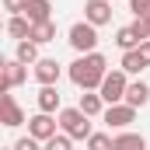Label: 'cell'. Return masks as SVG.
<instances>
[{
	"label": "cell",
	"instance_id": "cell-20",
	"mask_svg": "<svg viewBox=\"0 0 150 150\" xmlns=\"http://www.w3.org/2000/svg\"><path fill=\"white\" fill-rule=\"evenodd\" d=\"M126 147L143 150V147H147V140H143L140 133H119V136H115V150H126Z\"/></svg>",
	"mask_w": 150,
	"mask_h": 150
},
{
	"label": "cell",
	"instance_id": "cell-26",
	"mask_svg": "<svg viewBox=\"0 0 150 150\" xmlns=\"http://www.w3.org/2000/svg\"><path fill=\"white\" fill-rule=\"evenodd\" d=\"M136 25H140V28H143V35L150 38V11H147V14H140V18H136Z\"/></svg>",
	"mask_w": 150,
	"mask_h": 150
},
{
	"label": "cell",
	"instance_id": "cell-10",
	"mask_svg": "<svg viewBox=\"0 0 150 150\" xmlns=\"http://www.w3.org/2000/svg\"><path fill=\"white\" fill-rule=\"evenodd\" d=\"M143 38H147V35H143V28L133 21V25H126V28H119V32H115V45L126 52V49H136Z\"/></svg>",
	"mask_w": 150,
	"mask_h": 150
},
{
	"label": "cell",
	"instance_id": "cell-15",
	"mask_svg": "<svg viewBox=\"0 0 150 150\" xmlns=\"http://www.w3.org/2000/svg\"><path fill=\"white\" fill-rule=\"evenodd\" d=\"M7 35H11V38H28V35H32V18H28V14H11Z\"/></svg>",
	"mask_w": 150,
	"mask_h": 150
},
{
	"label": "cell",
	"instance_id": "cell-22",
	"mask_svg": "<svg viewBox=\"0 0 150 150\" xmlns=\"http://www.w3.org/2000/svg\"><path fill=\"white\" fill-rule=\"evenodd\" d=\"M84 143H87L91 150H105V147H115V136H108V133H91Z\"/></svg>",
	"mask_w": 150,
	"mask_h": 150
},
{
	"label": "cell",
	"instance_id": "cell-16",
	"mask_svg": "<svg viewBox=\"0 0 150 150\" xmlns=\"http://www.w3.org/2000/svg\"><path fill=\"white\" fill-rule=\"evenodd\" d=\"M38 45H45V42H52L56 38V25H52V18H45V21H32V35Z\"/></svg>",
	"mask_w": 150,
	"mask_h": 150
},
{
	"label": "cell",
	"instance_id": "cell-2",
	"mask_svg": "<svg viewBox=\"0 0 150 150\" xmlns=\"http://www.w3.org/2000/svg\"><path fill=\"white\" fill-rule=\"evenodd\" d=\"M59 129H67L74 140H87L91 136V115L80 105L77 108H59Z\"/></svg>",
	"mask_w": 150,
	"mask_h": 150
},
{
	"label": "cell",
	"instance_id": "cell-18",
	"mask_svg": "<svg viewBox=\"0 0 150 150\" xmlns=\"http://www.w3.org/2000/svg\"><path fill=\"white\" fill-rule=\"evenodd\" d=\"M122 70H126V74H143V70H147V59L140 56V45L122 52Z\"/></svg>",
	"mask_w": 150,
	"mask_h": 150
},
{
	"label": "cell",
	"instance_id": "cell-1",
	"mask_svg": "<svg viewBox=\"0 0 150 150\" xmlns=\"http://www.w3.org/2000/svg\"><path fill=\"white\" fill-rule=\"evenodd\" d=\"M108 74V59L94 49V52H80L74 63H70V80H74L80 91H98L101 80Z\"/></svg>",
	"mask_w": 150,
	"mask_h": 150
},
{
	"label": "cell",
	"instance_id": "cell-14",
	"mask_svg": "<svg viewBox=\"0 0 150 150\" xmlns=\"http://www.w3.org/2000/svg\"><path fill=\"white\" fill-rule=\"evenodd\" d=\"M126 101H129L133 108H143V105L150 101V87L143 84V80H133V84L126 87Z\"/></svg>",
	"mask_w": 150,
	"mask_h": 150
},
{
	"label": "cell",
	"instance_id": "cell-19",
	"mask_svg": "<svg viewBox=\"0 0 150 150\" xmlns=\"http://www.w3.org/2000/svg\"><path fill=\"white\" fill-rule=\"evenodd\" d=\"M49 11H52V4H49V0H28V4H25V14H28L32 21H45V18H49Z\"/></svg>",
	"mask_w": 150,
	"mask_h": 150
},
{
	"label": "cell",
	"instance_id": "cell-6",
	"mask_svg": "<svg viewBox=\"0 0 150 150\" xmlns=\"http://www.w3.org/2000/svg\"><path fill=\"white\" fill-rule=\"evenodd\" d=\"M25 80H28V63H21L18 56H14V59H7V67H4V80H0V94H4V91L21 87Z\"/></svg>",
	"mask_w": 150,
	"mask_h": 150
},
{
	"label": "cell",
	"instance_id": "cell-25",
	"mask_svg": "<svg viewBox=\"0 0 150 150\" xmlns=\"http://www.w3.org/2000/svg\"><path fill=\"white\" fill-rule=\"evenodd\" d=\"M25 4H28V0H4V7H7L11 14H25Z\"/></svg>",
	"mask_w": 150,
	"mask_h": 150
},
{
	"label": "cell",
	"instance_id": "cell-7",
	"mask_svg": "<svg viewBox=\"0 0 150 150\" xmlns=\"http://www.w3.org/2000/svg\"><path fill=\"white\" fill-rule=\"evenodd\" d=\"M52 115H56V112H42V108H38V115H32V119H28V133H32L35 140H42V143H45V140L56 133L59 119H52Z\"/></svg>",
	"mask_w": 150,
	"mask_h": 150
},
{
	"label": "cell",
	"instance_id": "cell-9",
	"mask_svg": "<svg viewBox=\"0 0 150 150\" xmlns=\"http://www.w3.org/2000/svg\"><path fill=\"white\" fill-rule=\"evenodd\" d=\"M84 18L101 28V25L112 21V4H108V0H87V4H84Z\"/></svg>",
	"mask_w": 150,
	"mask_h": 150
},
{
	"label": "cell",
	"instance_id": "cell-27",
	"mask_svg": "<svg viewBox=\"0 0 150 150\" xmlns=\"http://www.w3.org/2000/svg\"><path fill=\"white\" fill-rule=\"evenodd\" d=\"M140 56L147 59V67H150V38H143V42H140Z\"/></svg>",
	"mask_w": 150,
	"mask_h": 150
},
{
	"label": "cell",
	"instance_id": "cell-24",
	"mask_svg": "<svg viewBox=\"0 0 150 150\" xmlns=\"http://www.w3.org/2000/svg\"><path fill=\"white\" fill-rule=\"evenodd\" d=\"M129 11H133L136 18H140V14H147V11H150V0H129Z\"/></svg>",
	"mask_w": 150,
	"mask_h": 150
},
{
	"label": "cell",
	"instance_id": "cell-17",
	"mask_svg": "<svg viewBox=\"0 0 150 150\" xmlns=\"http://www.w3.org/2000/svg\"><path fill=\"white\" fill-rule=\"evenodd\" d=\"M77 105H80L84 112L91 115V119H94V115H101V112H105V98H101V91H98V94H94V91H84Z\"/></svg>",
	"mask_w": 150,
	"mask_h": 150
},
{
	"label": "cell",
	"instance_id": "cell-3",
	"mask_svg": "<svg viewBox=\"0 0 150 150\" xmlns=\"http://www.w3.org/2000/svg\"><path fill=\"white\" fill-rule=\"evenodd\" d=\"M126 87H129V80H126V70L119 67V70H108L105 80H101V98H105V105H115V101H126Z\"/></svg>",
	"mask_w": 150,
	"mask_h": 150
},
{
	"label": "cell",
	"instance_id": "cell-8",
	"mask_svg": "<svg viewBox=\"0 0 150 150\" xmlns=\"http://www.w3.org/2000/svg\"><path fill=\"white\" fill-rule=\"evenodd\" d=\"M0 122H4L7 129H18V126L25 122V112L18 108V101H14V94H11V91H4V94H0Z\"/></svg>",
	"mask_w": 150,
	"mask_h": 150
},
{
	"label": "cell",
	"instance_id": "cell-21",
	"mask_svg": "<svg viewBox=\"0 0 150 150\" xmlns=\"http://www.w3.org/2000/svg\"><path fill=\"white\" fill-rule=\"evenodd\" d=\"M70 143H74V136L63 129V133H52V136H49L42 147H45V150H70Z\"/></svg>",
	"mask_w": 150,
	"mask_h": 150
},
{
	"label": "cell",
	"instance_id": "cell-23",
	"mask_svg": "<svg viewBox=\"0 0 150 150\" xmlns=\"http://www.w3.org/2000/svg\"><path fill=\"white\" fill-rule=\"evenodd\" d=\"M38 143H42V140H35V136L28 133V136H21V140L14 143V150H38Z\"/></svg>",
	"mask_w": 150,
	"mask_h": 150
},
{
	"label": "cell",
	"instance_id": "cell-13",
	"mask_svg": "<svg viewBox=\"0 0 150 150\" xmlns=\"http://www.w3.org/2000/svg\"><path fill=\"white\" fill-rule=\"evenodd\" d=\"M14 56H18L21 63L35 67L38 59H42V56H38V42H35V38H18V49H14Z\"/></svg>",
	"mask_w": 150,
	"mask_h": 150
},
{
	"label": "cell",
	"instance_id": "cell-5",
	"mask_svg": "<svg viewBox=\"0 0 150 150\" xmlns=\"http://www.w3.org/2000/svg\"><path fill=\"white\" fill-rule=\"evenodd\" d=\"M101 119H105L108 129H126V126L136 119V108H133L129 101H115V105H108V108L101 112Z\"/></svg>",
	"mask_w": 150,
	"mask_h": 150
},
{
	"label": "cell",
	"instance_id": "cell-11",
	"mask_svg": "<svg viewBox=\"0 0 150 150\" xmlns=\"http://www.w3.org/2000/svg\"><path fill=\"white\" fill-rule=\"evenodd\" d=\"M59 74L63 70H59L56 59H38L35 63V80L38 84H59Z\"/></svg>",
	"mask_w": 150,
	"mask_h": 150
},
{
	"label": "cell",
	"instance_id": "cell-4",
	"mask_svg": "<svg viewBox=\"0 0 150 150\" xmlns=\"http://www.w3.org/2000/svg\"><path fill=\"white\" fill-rule=\"evenodd\" d=\"M70 45H74L77 52H94L98 49V25H91L87 18L77 21L74 28H70Z\"/></svg>",
	"mask_w": 150,
	"mask_h": 150
},
{
	"label": "cell",
	"instance_id": "cell-12",
	"mask_svg": "<svg viewBox=\"0 0 150 150\" xmlns=\"http://www.w3.org/2000/svg\"><path fill=\"white\" fill-rule=\"evenodd\" d=\"M38 108L42 112H59V91H56V84H42V91L35 94Z\"/></svg>",
	"mask_w": 150,
	"mask_h": 150
}]
</instances>
